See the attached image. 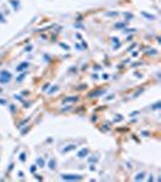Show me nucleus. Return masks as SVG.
Instances as JSON below:
<instances>
[{
  "label": "nucleus",
  "instance_id": "obj_1",
  "mask_svg": "<svg viewBox=\"0 0 161 182\" xmlns=\"http://www.w3.org/2000/svg\"><path fill=\"white\" fill-rule=\"evenodd\" d=\"M11 78H12V74L9 72V71H1L0 72V84H9L11 81Z\"/></svg>",
  "mask_w": 161,
  "mask_h": 182
},
{
  "label": "nucleus",
  "instance_id": "obj_2",
  "mask_svg": "<svg viewBox=\"0 0 161 182\" xmlns=\"http://www.w3.org/2000/svg\"><path fill=\"white\" fill-rule=\"evenodd\" d=\"M82 177H84L82 175H74V174H62L61 175V178L66 180V181H78V180H81Z\"/></svg>",
  "mask_w": 161,
  "mask_h": 182
},
{
  "label": "nucleus",
  "instance_id": "obj_3",
  "mask_svg": "<svg viewBox=\"0 0 161 182\" xmlns=\"http://www.w3.org/2000/svg\"><path fill=\"white\" fill-rule=\"evenodd\" d=\"M47 166H48V169H50V170H55L56 167H57V162H56V159L51 158L50 160H48V163H47Z\"/></svg>",
  "mask_w": 161,
  "mask_h": 182
},
{
  "label": "nucleus",
  "instance_id": "obj_4",
  "mask_svg": "<svg viewBox=\"0 0 161 182\" xmlns=\"http://www.w3.org/2000/svg\"><path fill=\"white\" fill-rule=\"evenodd\" d=\"M88 153H90V149H88V148H84V149H81L80 152H78L76 157H78V158H85V157H87Z\"/></svg>",
  "mask_w": 161,
  "mask_h": 182
},
{
  "label": "nucleus",
  "instance_id": "obj_5",
  "mask_svg": "<svg viewBox=\"0 0 161 182\" xmlns=\"http://www.w3.org/2000/svg\"><path fill=\"white\" fill-rule=\"evenodd\" d=\"M106 92V90L104 89H99V90H96V91H92V92L90 94V97H97V96H101Z\"/></svg>",
  "mask_w": 161,
  "mask_h": 182
},
{
  "label": "nucleus",
  "instance_id": "obj_6",
  "mask_svg": "<svg viewBox=\"0 0 161 182\" xmlns=\"http://www.w3.org/2000/svg\"><path fill=\"white\" fill-rule=\"evenodd\" d=\"M35 164L38 165V166H40V167H44L45 166V159L43 158V157H38L37 159H35Z\"/></svg>",
  "mask_w": 161,
  "mask_h": 182
},
{
  "label": "nucleus",
  "instance_id": "obj_7",
  "mask_svg": "<svg viewBox=\"0 0 161 182\" xmlns=\"http://www.w3.org/2000/svg\"><path fill=\"white\" fill-rule=\"evenodd\" d=\"M75 148H76V144H69L68 147L63 148L61 152H62V153H68V152H70V151H74Z\"/></svg>",
  "mask_w": 161,
  "mask_h": 182
},
{
  "label": "nucleus",
  "instance_id": "obj_8",
  "mask_svg": "<svg viewBox=\"0 0 161 182\" xmlns=\"http://www.w3.org/2000/svg\"><path fill=\"white\" fill-rule=\"evenodd\" d=\"M76 101H78V97H76V96H69V97H67V99L63 100L64 103H67V102H76Z\"/></svg>",
  "mask_w": 161,
  "mask_h": 182
},
{
  "label": "nucleus",
  "instance_id": "obj_9",
  "mask_svg": "<svg viewBox=\"0 0 161 182\" xmlns=\"http://www.w3.org/2000/svg\"><path fill=\"white\" fill-rule=\"evenodd\" d=\"M9 1L13 6V9H15V10H18L19 9V1H18V0H9Z\"/></svg>",
  "mask_w": 161,
  "mask_h": 182
},
{
  "label": "nucleus",
  "instance_id": "obj_10",
  "mask_svg": "<svg viewBox=\"0 0 161 182\" xmlns=\"http://www.w3.org/2000/svg\"><path fill=\"white\" fill-rule=\"evenodd\" d=\"M144 175H145V172L144 171H142V172H138L136 176H135V180L136 181H142V180H144Z\"/></svg>",
  "mask_w": 161,
  "mask_h": 182
},
{
  "label": "nucleus",
  "instance_id": "obj_11",
  "mask_svg": "<svg viewBox=\"0 0 161 182\" xmlns=\"http://www.w3.org/2000/svg\"><path fill=\"white\" fill-rule=\"evenodd\" d=\"M27 67H28V63H27V62H23V63H21V64L17 67V71H18V72H22V71H24Z\"/></svg>",
  "mask_w": 161,
  "mask_h": 182
},
{
  "label": "nucleus",
  "instance_id": "obj_12",
  "mask_svg": "<svg viewBox=\"0 0 161 182\" xmlns=\"http://www.w3.org/2000/svg\"><path fill=\"white\" fill-rule=\"evenodd\" d=\"M26 160H27V154H26L24 152H22V153H21V154H19V162L24 163Z\"/></svg>",
  "mask_w": 161,
  "mask_h": 182
},
{
  "label": "nucleus",
  "instance_id": "obj_13",
  "mask_svg": "<svg viewBox=\"0 0 161 182\" xmlns=\"http://www.w3.org/2000/svg\"><path fill=\"white\" fill-rule=\"evenodd\" d=\"M142 15H143L144 17H146V18H149V19H155V18H156L154 15H149V13H146V12H142Z\"/></svg>",
  "mask_w": 161,
  "mask_h": 182
},
{
  "label": "nucleus",
  "instance_id": "obj_14",
  "mask_svg": "<svg viewBox=\"0 0 161 182\" xmlns=\"http://www.w3.org/2000/svg\"><path fill=\"white\" fill-rule=\"evenodd\" d=\"M160 106H161V103L157 101L156 103H154L153 106H151V109H160Z\"/></svg>",
  "mask_w": 161,
  "mask_h": 182
},
{
  "label": "nucleus",
  "instance_id": "obj_15",
  "mask_svg": "<svg viewBox=\"0 0 161 182\" xmlns=\"http://www.w3.org/2000/svg\"><path fill=\"white\" fill-rule=\"evenodd\" d=\"M29 170H30L32 174H35V172H37V164H35V165H32V166L29 167Z\"/></svg>",
  "mask_w": 161,
  "mask_h": 182
},
{
  "label": "nucleus",
  "instance_id": "obj_16",
  "mask_svg": "<svg viewBox=\"0 0 161 182\" xmlns=\"http://www.w3.org/2000/svg\"><path fill=\"white\" fill-rule=\"evenodd\" d=\"M24 76H26V73H23V74H21L18 78H17V83H21L23 79H24Z\"/></svg>",
  "mask_w": 161,
  "mask_h": 182
},
{
  "label": "nucleus",
  "instance_id": "obj_17",
  "mask_svg": "<svg viewBox=\"0 0 161 182\" xmlns=\"http://www.w3.org/2000/svg\"><path fill=\"white\" fill-rule=\"evenodd\" d=\"M0 23H6V19H5V17L1 12H0Z\"/></svg>",
  "mask_w": 161,
  "mask_h": 182
},
{
  "label": "nucleus",
  "instance_id": "obj_18",
  "mask_svg": "<svg viewBox=\"0 0 161 182\" xmlns=\"http://www.w3.org/2000/svg\"><path fill=\"white\" fill-rule=\"evenodd\" d=\"M10 110H11V113H15V112H16V107L13 106V104H11V106H10Z\"/></svg>",
  "mask_w": 161,
  "mask_h": 182
},
{
  "label": "nucleus",
  "instance_id": "obj_19",
  "mask_svg": "<svg viewBox=\"0 0 161 182\" xmlns=\"http://www.w3.org/2000/svg\"><path fill=\"white\" fill-rule=\"evenodd\" d=\"M125 26H126L125 23H117V24H116L115 27H116V28H124Z\"/></svg>",
  "mask_w": 161,
  "mask_h": 182
},
{
  "label": "nucleus",
  "instance_id": "obj_20",
  "mask_svg": "<svg viewBox=\"0 0 161 182\" xmlns=\"http://www.w3.org/2000/svg\"><path fill=\"white\" fill-rule=\"evenodd\" d=\"M61 46H62V47H64V50H69V46H68V45H64L63 43H61Z\"/></svg>",
  "mask_w": 161,
  "mask_h": 182
},
{
  "label": "nucleus",
  "instance_id": "obj_21",
  "mask_svg": "<svg viewBox=\"0 0 161 182\" xmlns=\"http://www.w3.org/2000/svg\"><path fill=\"white\" fill-rule=\"evenodd\" d=\"M18 176H19L21 178H23V177H24V174H23L22 171H19V172H18Z\"/></svg>",
  "mask_w": 161,
  "mask_h": 182
},
{
  "label": "nucleus",
  "instance_id": "obj_22",
  "mask_svg": "<svg viewBox=\"0 0 161 182\" xmlns=\"http://www.w3.org/2000/svg\"><path fill=\"white\" fill-rule=\"evenodd\" d=\"M107 15H110V16H116L117 13H116V12H109V13H107Z\"/></svg>",
  "mask_w": 161,
  "mask_h": 182
},
{
  "label": "nucleus",
  "instance_id": "obj_23",
  "mask_svg": "<svg viewBox=\"0 0 161 182\" xmlns=\"http://www.w3.org/2000/svg\"><path fill=\"white\" fill-rule=\"evenodd\" d=\"M0 103H1V104H7V102L4 101V100H0Z\"/></svg>",
  "mask_w": 161,
  "mask_h": 182
},
{
  "label": "nucleus",
  "instance_id": "obj_24",
  "mask_svg": "<svg viewBox=\"0 0 161 182\" xmlns=\"http://www.w3.org/2000/svg\"><path fill=\"white\" fill-rule=\"evenodd\" d=\"M26 50H27V51H30V50H32V46H27Z\"/></svg>",
  "mask_w": 161,
  "mask_h": 182
},
{
  "label": "nucleus",
  "instance_id": "obj_25",
  "mask_svg": "<svg viewBox=\"0 0 161 182\" xmlns=\"http://www.w3.org/2000/svg\"><path fill=\"white\" fill-rule=\"evenodd\" d=\"M103 79H108V74H104L103 75Z\"/></svg>",
  "mask_w": 161,
  "mask_h": 182
}]
</instances>
